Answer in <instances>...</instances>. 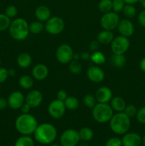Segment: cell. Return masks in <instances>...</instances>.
<instances>
[{
    "mask_svg": "<svg viewBox=\"0 0 145 146\" xmlns=\"http://www.w3.org/2000/svg\"><path fill=\"white\" fill-rule=\"evenodd\" d=\"M65 28V23L63 20L59 17H51V18L45 21V31L52 35H58L63 31Z\"/></svg>",
    "mask_w": 145,
    "mask_h": 146,
    "instance_id": "cell-6",
    "label": "cell"
},
{
    "mask_svg": "<svg viewBox=\"0 0 145 146\" xmlns=\"http://www.w3.org/2000/svg\"><path fill=\"white\" fill-rule=\"evenodd\" d=\"M80 54H74L73 58H72V59H73V60H77V61H78V59H80Z\"/></svg>",
    "mask_w": 145,
    "mask_h": 146,
    "instance_id": "cell-50",
    "label": "cell"
},
{
    "mask_svg": "<svg viewBox=\"0 0 145 146\" xmlns=\"http://www.w3.org/2000/svg\"><path fill=\"white\" fill-rule=\"evenodd\" d=\"M105 146H122V139L118 137H112L107 141Z\"/></svg>",
    "mask_w": 145,
    "mask_h": 146,
    "instance_id": "cell-38",
    "label": "cell"
},
{
    "mask_svg": "<svg viewBox=\"0 0 145 146\" xmlns=\"http://www.w3.org/2000/svg\"><path fill=\"white\" fill-rule=\"evenodd\" d=\"M127 115L129 118H132V117H134L136 115V113H137V109H136V106L134 105H132V104H129V105L126 106L125 110L123 111Z\"/></svg>",
    "mask_w": 145,
    "mask_h": 146,
    "instance_id": "cell-36",
    "label": "cell"
},
{
    "mask_svg": "<svg viewBox=\"0 0 145 146\" xmlns=\"http://www.w3.org/2000/svg\"><path fill=\"white\" fill-rule=\"evenodd\" d=\"M122 11H123L125 17H127V19L133 18L136 15V8H135L133 4H126L125 5V7H124Z\"/></svg>",
    "mask_w": 145,
    "mask_h": 146,
    "instance_id": "cell-31",
    "label": "cell"
},
{
    "mask_svg": "<svg viewBox=\"0 0 145 146\" xmlns=\"http://www.w3.org/2000/svg\"><path fill=\"white\" fill-rule=\"evenodd\" d=\"M138 22L142 27H145V9L142 10L138 15Z\"/></svg>",
    "mask_w": 145,
    "mask_h": 146,
    "instance_id": "cell-41",
    "label": "cell"
},
{
    "mask_svg": "<svg viewBox=\"0 0 145 146\" xmlns=\"http://www.w3.org/2000/svg\"><path fill=\"white\" fill-rule=\"evenodd\" d=\"M74 52L72 47L66 44H63L58 47L55 52V56L58 62L66 64L71 62L73 58Z\"/></svg>",
    "mask_w": 145,
    "mask_h": 146,
    "instance_id": "cell-8",
    "label": "cell"
},
{
    "mask_svg": "<svg viewBox=\"0 0 145 146\" xmlns=\"http://www.w3.org/2000/svg\"><path fill=\"white\" fill-rule=\"evenodd\" d=\"M136 120L141 124H145V106L142 107L136 113Z\"/></svg>",
    "mask_w": 145,
    "mask_h": 146,
    "instance_id": "cell-39",
    "label": "cell"
},
{
    "mask_svg": "<svg viewBox=\"0 0 145 146\" xmlns=\"http://www.w3.org/2000/svg\"><path fill=\"white\" fill-rule=\"evenodd\" d=\"M119 21L120 20L117 13L111 11L104 14L101 17L100 24L103 29L112 31L117 28Z\"/></svg>",
    "mask_w": 145,
    "mask_h": 146,
    "instance_id": "cell-7",
    "label": "cell"
},
{
    "mask_svg": "<svg viewBox=\"0 0 145 146\" xmlns=\"http://www.w3.org/2000/svg\"><path fill=\"white\" fill-rule=\"evenodd\" d=\"M125 4L124 0H112V10L116 13L120 12L123 10Z\"/></svg>",
    "mask_w": 145,
    "mask_h": 146,
    "instance_id": "cell-35",
    "label": "cell"
},
{
    "mask_svg": "<svg viewBox=\"0 0 145 146\" xmlns=\"http://www.w3.org/2000/svg\"><path fill=\"white\" fill-rule=\"evenodd\" d=\"M99 44L100 43L98 42V40H94V41H92L89 44V48L91 50V51L93 52V51H98V48H99Z\"/></svg>",
    "mask_w": 145,
    "mask_h": 146,
    "instance_id": "cell-43",
    "label": "cell"
},
{
    "mask_svg": "<svg viewBox=\"0 0 145 146\" xmlns=\"http://www.w3.org/2000/svg\"><path fill=\"white\" fill-rule=\"evenodd\" d=\"M78 133H79L80 140L83 142H88L91 141L94 136V133L92 130L88 127L82 128L78 131Z\"/></svg>",
    "mask_w": 145,
    "mask_h": 146,
    "instance_id": "cell-24",
    "label": "cell"
},
{
    "mask_svg": "<svg viewBox=\"0 0 145 146\" xmlns=\"http://www.w3.org/2000/svg\"><path fill=\"white\" fill-rule=\"evenodd\" d=\"M8 71H9V76H14L16 74V71L14 69L8 70Z\"/></svg>",
    "mask_w": 145,
    "mask_h": 146,
    "instance_id": "cell-49",
    "label": "cell"
},
{
    "mask_svg": "<svg viewBox=\"0 0 145 146\" xmlns=\"http://www.w3.org/2000/svg\"><path fill=\"white\" fill-rule=\"evenodd\" d=\"M139 67H140V69L142 70L143 72L145 73V57H144V58L140 61V63H139Z\"/></svg>",
    "mask_w": 145,
    "mask_h": 146,
    "instance_id": "cell-47",
    "label": "cell"
},
{
    "mask_svg": "<svg viewBox=\"0 0 145 146\" xmlns=\"http://www.w3.org/2000/svg\"><path fill=\"white\" fill-rule=\"evenodd\" d=\"M90 60L95 65H102V64H105L106 58L103 53L99 51H93L92 54H90Z\"/></svg>",
    "mask_w": 145,
    "mask_h": 146,
    "instance_id": "cell-25",
    "label": "cell"
},
{
    "mask_svg": "<svg viewBox=\"0 0 145 146\" xmlns=\"http://www.w3.org/2000/svg\"><path fill=\"white\" fill-rule=\"evenodd\" d=\"M139 2L142 4V7L145 9V0H139Z\"/></svg>",
    "mask_w": 145,
    "mask_h": 146,
    "instance_id": "cell-51",
    "label": "cell"
},
{
    "mask_svg": "<svg viewBox=\"0 0 145 146\" xmlns=\"http://www.w3.org/2000/svg\"><path fill=\"white\" fill-rule=\"evenodd\" d=\"M98 8L100 11L103 14L109 12L112 10V0H100Z\"/></svg>",
    "mask_w": 145,
    "mask_h": 146,
    "instance_id": "cell-30",
    "label": "cell"
},
{
    "mask_svg": "<svg viewBox=\"0 0 145 146\" xmlns=\"http://www.w3.org/2000/svg\"><path fill=\"white\" fill-rule=\"evenodd\" d=\"M110 44L113 54H124L129 48L130 42L128 37L120 35L114 38Z\"/></svg>",
    "mask_w": 145,
    "mask_h": 146,
    "instance_id": "cell-10",
    "label": "cell"
},
{
    "mask_svg": "<svg viewBox=\"0 0 145 146\" xmlns=\"http://www.w3.org/2000/svg\"><path fill=\"white\" fill-rule=\"evenodd\" d=\"M109 61H110V64L115 68H122L126 64L127 59L124 54H113V55L110 56Z\"/></svg>",
    "mask_w": 145,
    "mask_h": 146,
    "instance_id": "cell-22",
    "label": "cell"
},
{
    "mask_svg": "<svg viewBox=\"0 0 145 146\" xmlns=\"http://www.w3.org/2000/svg\"><path fill=\"white\" fill-rule=\"evenodd\" d=\"M92 114L95 121L100 123H105L110 121L114 113L110 105L98 103L92 108Z\"/></svg>",
    "mask_w": 145,
    "mask_h": 146,
    "instance_id": "cell-5",
    "label": "cell"
},
{
    "mask_svg": "<svg viewBox=\"0 0 145 146\" xmlns=\"http://www.w3.org/2000/svg\"><path fill=\"white\" fill-rule=\"evenodd\" d=\"M43 101V95L38 90H32L27 94L25 98V102L28 104L31 108H36L39 106Z\"/></svg>",
    "mask_w": 145,
    "mask_h": 146,
    "instance_id": "cell-14",
    "label": "cell"
},
{
    "mask_svg": "<svg viewBox=\"0 0 145 146\" xmlns=\"http://www.w3.org/2000/svg\"><path fill=\"white\" fill-rule=\"evenodd\" d=\"M124 1L125 2V4H136V3L139 2V0H124Z\"/></svg>",
    "mask_w": 145,
    "mask_h": 146,
    "instance_id": "cell-48",
    "label": "cell"
},
{
    "mask_svg": "<svg viewBox=\"0 0 145 146\" xmlns=\"http://www.w3.org/2000/svg\"><path fill=\"white\" fill-rule=\"evenodd\" d=\"M69 69L72 74H79L82 71V65L77 60H73L70 62Z\"/></svg>",
    "mask_w": 145,
    "mask_h": 146,
    "instance_id": "cell-32",
    "label": "cell"
},
{
    "mask_svg": "<svg viewBox=\"0 0 145 146\" xmlns=\"http://www.w3.org/2000/svg\"><path fill=\"white\" fill-rule=\"evenodd\" d=\"M78 146H90L88 145V143H86V142H84V143H82L79 144Z\"/></svg>",
    "mask_w": 145,
    "mask_h": 146,
    "instance_id": "cell-52",
    "label": "cell"
},
{
    "mask_svg": "<svg viewBox=\"0 0 145 146\" xmlns=\"http://www.w3.org/2000/svg\"><path fill=\"white\" fill-rule=\"evenodd\" d=\"M97 100L95 96H94L92 94H87L83 98V103L88 108H93V107L96 105Z\"/></svg>",
    "mask_w": 145,
    "mask_h": 146,
    "instance_id": "cell-34",
    "label": "cell"
},
{
    "mask_svg": "<svg viewBox=\"0 0 145 146\" xmlns=\"http://www.w3.org/2000/svg\"><path fill=\"white\" fill-rule=\"evenodd\" d=\"M80 58L84 61H88V60L90 59V54L88 52H83L81 54H80Z\"/></svg>",
    "mask_w": 145,
    "mask_h": 146,
    "instance_id": "cell-46",
    "label": "cell"
},
{
    "mask_svg": "<svg viewBox=\"0 0 145 146\" xmlns=\"http://www.w3.org/2000/svg\"><path fill=\"white\" fill-rule=\"evenodd\" d=\"M87 77L94 83H100L105 78V72L98 66H91L87 70Z\"/></svg>",
    "mask_w": 145,
    "mask_h": 146,
    "instance_id": "cell-13",
    "label": "cell"
},
{
    "mask_svg": "<svg viewBox=\"0 0 145 146\" xmlns=\"http://www.w3.org/2000/svg\"><path fill=\"white\" fill-rule=\"evenodd\" d=\"M45 26L44 25L43 22L40 21H33L32 23L29 24V32L32 33L34 34H41L44 29Z\"/></svg>",
    "mask_w": 145,
    "mask_h": 146,
    "instance_id": "cell-29",
    "label": "cell"
},
{
    "mask_svg": "<svg viewBox=\"0 0 145 146\" xmlns=\"http://www.w3.org/2000/svg\"><path fill=\"white\" fill-rule=\"evenodd\" d=\"M117 29L120 35L126 37L131 36L134 31V24L128 19H124L120 20L117 26Z\"/></svg>",
    "mask_w": 145,
    "mask_h": 146,
    "instance_id": "cell-16",
    "label": "cell"
},
{
    "mask_svg": "<svg viewBox=\"0 0 145 146\" xmlns=\"http://www.w3.org/2000/svg\"><path fill=\"white\" fill-rule=\"evenodd\" d=\"M7 106H8L7 100L0 97V110H4V108H7Z\"/></svg>",
    "mask_w": 145,
    "mask_h": 146,
    "instance_id": "cell-45",
    "label": "cell"
},
{
    "mask_svg": "<svg viewBox=\"0 0 145 146\" xmlns=\"http://www.w3.org/2000/svg\"><path fill=\"white\" fill-rule=\"evenodd\" d=\"M65 106L63 101L58 99L53 100L50 103L48 107V113L51 118L59 119L62 118L65 113Z\"/></svg>",
    "mask_w": 145,
    "mask_h": 146,
    "instance_id": "cell-11",
    "label": "cell"
},
{
    "mask_svg": "<svg viewBox=\"0 0 145 146\" xmlns=\"http://www.w3.org/2000/svg\"><path fill=\"white\" fill-rule=\"evenodd\" d=\"M95 98L98 103L107 104L112 98V92L110 88L102 86L98 89L95 94Z\"/></svg>",
    "mask_w": 145,
    "mask_h": 146,
    "instance_id": "cell-17",
    "label": "cell"
},
{
    "mask_svg": "<svg viewBox=\"0 0 145 146\" xmlns=\"http://www.w3.org/2000/svg\"><path fill=\"white\" fill-rule=\"evenodd\" d=\"M0 64H1V59H0Z\"/></svg>",
    "mask_w": 145,
    "mask_h": 146,
    "instance_id": "cell-55",
    "label": "cell"
},
{
    "mask_svg": "<svg viewBox=\"0 0 145 146\" xmlns=\"http://www.w3.org/2000/svg\"><path fill=\"white\" fill-rule=\"evenodd\" d=\"M31 107L26 102L24 103V104L21 106V108H20V110H21L22 113H28L30 112V111H31Z\"/></svg>",
    "mask_w": 145,
    "mask_h": 146,
    "instance_id": "cell-44",
    "label": "cell"
},
{
    "mask_svg": "<svg viewBox=\"0 0 145 146\" xmlns=\"http://www.w3.org/2000/svg\"><path fill=\"white\" fill-rule=\"evenodd\" d=\"M9 76L8 70L5 68H0V84L5 82Z\"/></svg>",
    "mask_w": 145,
    "mask_h": 146,
    "instance_id": "cell-40",
    "label": "cell"
},
{
    "mask_svg": "<svg viewBox=\"0 0 145 146\" xmlns=\"http://www.w3.org/2000/svg\"><path fill=\"white\" fill-rule=\"evenodd\" d=\"M18 10L17 8L14 5H9L6 8L5 14L10 19L14 18L17 15Z\"/></svg>",
    "mask_w": 145,
    "mask_h": 146,
    "instance_id": "cell-37",
    "label": "cell"
},
{
    "mask_svg": "<svg viewBox=\"0 0 145 146\" xmlns=\"http://www.w3.org/2000/svg\"><path fill=\"white\" fill-rule=\"evenodd\" d=\"M11 22V19L5 14H0V31H4L9 29Z\"/></svg>",
    "mask_w": 145,
    "mask_h": 146,
    "instance_id": "cell-33",
    "label": "cell"
},
{
    "mask_svg": "<svg viewBox=\"0 0 145 146\" xmlns=\"http://www.w3.org/2000/svg\"><path fill=\"white\" fill-rule=\"evenodd\" d=\"M9 30L14 39L23 41L27 38L29 34V25L24 19L16 18L11 21Z\"/></svg>",
    "mask_w": 145,
    "mask_h": 146,
    "instance_id": "cell-4",
    "label": "cell"
},
{
    "mask_svg": "<svg viewBox=\"0 0 145 146\" xmlns=\"http://www.w3.org/2000/svg\"><path fill=\"white\" fill-rule=\"evenodd\" d=\"M51 13L49 8L45 6H39L35 10L36 18L41 22L46 21L47 20L51 18Z\"/></svg>",
    "mask_w": 145,
    "mask_h": 146,
    "instance_id": "cell-19",
    "label": "cell"
},
{
    "mask_svg": "<svg viewBox=\"0 0 145 146\" xmlns=\"http://www.w3.org/2000/svg\"><path fill=\"white\" fill-rule=\"evenodd\" d=\"M18 84L24 89H30L34 85V80L30 76L25 75L20 77L18 80Z\"/></svg>",
    "mask_w": 145,
    "mask_h": 146,
    "instance_id": "cell-26",
    "label": "cell"
},
{
    "mask_svg": "<svg viewBox=\"0 0 145 146\" xmlns=\"http://www.w3.org/2000/svg\"><path fill=\"white\" fill-rule=\"evenodd\" d=\"M38 125V121L35 116L29 113L21 114L15 121L16 129L23 135L34 134Z\"/></svg>",
    "mask_w": 145,
    "mask_h": 146,
    "instance_id": "cell-2",
    "label": "cell"
},
{
    "mask_svg": "<svg viewBox=\"0 0 145 146\" xmlns=\"http://www.w3.org/2000/svg\"><path fill=\"white\" fill-rule=\"evenodd\" d=\"M64 104L66 109L74 111V110H76L79 106V101L78 98H75V96H68L66 99L64 101Z\"/></svg>",
    "mask_w": 145,
    "mask_h": 146,
    "instance_id": "cell-28",
    "label": "cell"
},
{
    "mask_svg": "<svg viewBox=\"0 0 145 146\" xmlns=\"http://www.w3.org/2000/svg\"><path fill=\"white\" fill-rule=\"evenodd\" d=\"M24 102H25V98L22 93L20 91H14L11 93L7 99L8 106L11 109L14 110L20 109Z\"/></svg>",
    "mask_w": 145,
    "mask_h": 146,
    "instance_id": "cell-12",
    "label": "cell"
},
{
    "mask_svg": "<svg viewBox=\"0 0 145 146\" xmlns=\"http://www.w3.org/2000/svg\"><path fill=\"white\" fill-rule=\"evenodd\" d=\"M67 97H68V94H67V92L65 90H60L57 93V99L59 100V101L64 102V101L66 99Z\"/></svg>",
    "mask_w": 145,
    "mask_h": 146,
    "instance_id": "cell-42",
    "label": "cell"
},
{
    "mask_svg": "<svg viewBox=\"0 0 145 146\" xmlns=\"http://www.w3.org/2000/svg\"><path fill=\"white\" fill-rule=\"evenodd\" d=\"M142 144H143L144 146H145V135L142 138Z\"/></svg>",
    "mask_w": 145,
    "mask_h": 146,
    "instance_id": "cell-53",
    "label": "cell"
},
{
    "mask_svg": "<svg viewBox=\"0 0 145 146\" xmlns=\"http://www.w3.org/2000/svg\"><path fill=\"white\" fill-rule=\"evenodd\" d=\"M48 75V68L45 65L42 64L34 66L32 69V76L36 80L43 81L45 79Z\"/></svg>",
    "mask_w": 145,
    "mask_h": 146,
    "instance_id": "cell-18",
    "label": "cell"
},
{
    "mask_svg": "<svg viewBox=\"0 0 145 146\" xmlns=\"http://www.w3.org/2000/svg\"><path fill=\"white\" fill-rule=\"evenodd\" d=\"M80 141L78 131L75 129L65 130L60 137L61 146H77Z\"/></svg>",
    "mask_w": 145,
    "mask_h": 146,
    "instance_id": "cell-9",
    "label": "cell"
},
{
    "mask_svg": "<svg viewBox=\"0 0 145 146\" xmlns=\"http://www.w3.org/2000/svg\"><path fill=\"white\" fill-rule=\"evenodd\" d=\"M51 146H61V144H58V143H53L52 144Z\"/></svg>",
    "mask_w": 145,
    "mask_h": 146,
    "instance_id": "cell-54",
    "label": "cell"
},
{
    "mask_svg": "<svg viewBox=\"0 0 145 146\" xmlns=\"http://www.w3.org/2000/svg\"><path fill=\"white\" fill-rule=\"evenodd\" d=\"M14 146H34V141L30 135H22L16 141Z\"/></svg>",
    "mask_w": 145,
    "mask_h": 146,
    "instance_id": "cell-27",
    "label": "cell"
},
{
    "mask_svg": "<svg viewBox=\"0 0 145 146\" xmlns=\"http://www.w3.org/2000/svg\"><path fill=\"white\" fill-rule=\"evenodd\" d=\"M109 122L111 131L117 135L127 133L130 128V118L124 112H118L114 114Z\"/></svg>",
    "mask_w": 145,
    "mask_h": 146,
    "instance_id": "cell-3",
    "label": "cell"
},
{
    "mask_svg": "<svg viewBox=\"0 0 145 146\" xmlns=\"http://www.w3.org/2000/svg\"><path fill=\"white\" fill-rule=\"evenodd\" d=\"M57 130L53 125L44 123L38 124L34 135L37 142L43 145H48L53 143L57 137Z\"/></svg>",
    "mask_w": 145,
    "mask_h": 146,
    "instance_id": "cell-1",
    "label": "cell"
},
{
    "mask_svg": "<svg viewBox=\"0 0 145 146\" xmlns=\"http://www.w3.org/2000/svg\"><path fill=\"white\" fill-rule=\"evenodd\" d=\"M126 102L125 99L120 96H115L110 101V106L113 111L117 112H123L126 107Z\"/></svg>",
    "mask_w": 145,
    "mask_h": 146,
    "instance_id": "cell-21",
    "label": "cell"
},
{
    "mask_svg": "<svg viewBox=\"0 0 145 146\" xmlns=\"http://www.w3.org/2000/svg\"><path fill=\"white\" fill-rule=\"evenodd\" d=\"M122 146H140L142 138L136 133H127L122 138Z\"/></svg>",
    "mask_w": 145,
    "mask_h": 146,
    "instance_id": "cell-15",
    "label": "cell"
},
{
    "mask_svg": "<svg viewBox=\"0 0 145 146\" xmlns=\"http://www.w3.org/2000/svg\"><path fill=\"white\" fill-rule=\"evenodd\" d=\"M17 64L21 68H26L31 66L32 58L28 53H21L17 57Z\"/></svg>",
    "mask_w": 145,
    "mask_h": 146,
    "instance_id": "cell-23",
    "label": "cell"
},
{
    "mask_svg": "<svg viewBox=\"0 0 145 146\" xmlns=\"http://www.w3.org/2000/svg\"><path fill=\"white\" fill-rule=\"evenodd\" d=\"M113 38V33L109 30L104 29L103 31L99 32V34L97 36V40H98V42L101 44H103V45L111 44Z\"/></svg>",
    "mask_w": 145,
    "mask_h": 146,
    "instance_id": "cell-20",
    "label": "cell"
}]
</instances>
